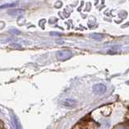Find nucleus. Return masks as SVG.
<instances>
[{"mask_svg":"<svg viewBox=\"0 0 129 129\" xmlns=\"http://www.w3.org/2000/svg\"><path fill=\"white\" fill-rule=\"evenodd\" d=\"M93 91L96 94H103L107 91V86L103 83H98L95 84L93 86Z\"/></svg>","mask_w":129,"mask_h":129,"instance_id":"obj_2","label":"nucleus"},{"mask_svg":"<svg viewBox=\"0 0 129 129\" xmlns=\"http://www.w3.org/2000/svg\"><path fill=\"white\" fill-rule=\"evenodd\" d=\"M114 129H128L127 125H118L115 126Z\"/></svg>","mask_w":129,"mask_h":129,"instance_id":"obj_8","label":"nucleus"},{"mask_svg":"<svg viewBox=\"0 0 129 129\" xmlns=\"http://www.w3.org/2000/svg\"><path fill=\"white\" fill-rule=\"evenodd\" d=\"M23 12H24V10H23V9H15V10L9 11H8V14L11 15H17L22 14Z\"/></svg>","mask_w":129,"mask_h":129,"instance_id":"obj_5","label":"nucleus"},{"mask_svg":"<svg viewBox=\"0 0 129 129\" xmlns=\"http://www.w3.org/2000/svg\"><path fill=\"white\" fill-rule=\"evenodd\" d=\"M0 129H2V127H1V124H0Z\"/></svg>","mask_w":129,"mask_h":129,"instance_id":"obj_10","label":"nucleus"},{"mask_svg":"<svg viewBox=\"0 0 129 129\" xmlns=\"http://www.w3.org/2000/svg\"><path fill=\"white\" fill-rule=\"evenodd\" d=\"M61 104L66 107L73 108V107H75L77 105H78V102H77V100L73 99H66L62 101Z\"/></svg>","mask_w":129,"mask_h":129,"instance_id":"obj_3","label":"nucleus"},{"mask_svg":"<svg viewBox=\"0 0 129 129\" xmlns=\"http://www.w3.org/2000/svg\"><path fill=\"white\" fill-rule=\"evenodd\" d=\"M73 53L70 50H60L56 52V57L60 60H66L72 57Z\"/></svg>","mask_w":129,"mask_h":129,"instance_id":"obj_1","label":"nucleus"},{"mask_svg":"<svg viewBox=\"0 0 129 129\" xmlns=\"http://www.w3.org/2000/svg\"><path fill=\"white\" fill-rule=\"evenodd\" d=\"M50 35H52V36H60V34H59V33H55V32H51Z\"/></svg>","mask_w":129,"mask_h":129,"instance_id":"obj_9","label":"nucleus"},{"mask_svg":"<svg viewBox=\"0 0 129 129\" xmlns=\"http://www.w3.org/2000/svg\"><path fill=\"white\" fill-rule=\"evenodd\" d=\"M90 37L96 40H102L104 38V36L100 33H93L90 35Z\"/></svg>","mask_w":129,"mask_h":129,"instance_id":"obj_6","label":"nucleus"},{"mask_svg":"<svg viewBox=\"0 0 129 129\" xmlns=\"http://www.w3.org/2000/svg\"><path fill=\"white\" fill-rule=\"evenodd\" d=\"M11 124H12V129H21V127H20V122L15 115H12Z\"/></svg>","mask_w":129,"mask_h":129,"instance_id":"obj_4","label":"nucleus"},{"mask_svg":"<svg viewBox=\"0 0 129 129\" xmlns=\"http://www.w3.org/2000/svg\"><path fill=\"white\" fill-rule=\"evenodd\" d=\"M47 129H48V128H47Z\"/></svg>","mask_w":129,"mask_h":129,"instance_id":"obj_11","label":"nucleus"},{"mask_svg":"<svg viewBox=\"0 0 129 129\" xmlns=\"http://www.w3.org/2000/svg\"><path fill=\"white\" fill-rule=\"evenodd\" d=\"M16 5V3H11V4H4L3 6H0V9H4V8H7V7H15Z\"/></svg>","mask_w":129,"mask_h":129,"instance_id":"obj_7","label":"nucleus"}]
</instances>
